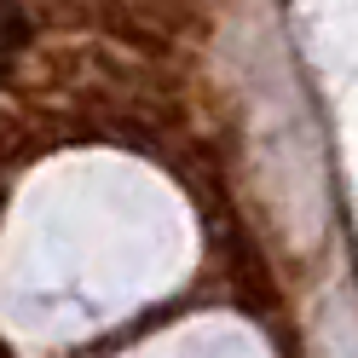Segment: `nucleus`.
<instances>
[{
  "instance_id": "nucleus-1",
  "label": "nucleus",
  "mask_w": 358,
  "mask_h": 358,
  "mask_svg": "<svg viewBox=\"0 0 358 358\" xmlns=\"http://www.w3.org/2000/svg\"><path fill=\"white\" fill-rule=\"evenodd\" d=\"M24 41H29V17L12 6V0H0V70L24 52Z\"/></svg>"
}]
</instances>
